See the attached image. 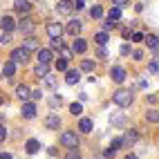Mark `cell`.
<instances>
[{
  "mask_svg": "<svg viewBox=\"0 0 159 159\" xmlns=\"http://www.w3.org/2000/svg\"><path fill=\"white\" fill-rule=\"evenodd\" d=\"M132 92L130 90H116L114 94H112V101H114V105H119V108H128V105L132 103Z\"/></svg>",
  "mask_w": 159,
  "mask_h": 159,
  "instance_id": "6da1fadb",
  "label": "cell"
},
{
  "mask_svg": "<svg viewBox=\"0 0 159 159\" xmlns=\"http://www.w3.org/2000/svg\"><path fill=\"white\" fill-rule=\"evenodd\" d=\"M61 146H65V148H79V134L72 132V130H65L61 134Z\"/></svg>",
  "mask_w": 159,
  "mask_h": 159,
  "instance_id": "7a4b0ae2",
  "label": "cell"
},
{
  "mask_svg": "<svg viewBox=\"0 0 159 159\" xmlns=\"http://www.w3.org/2000/svg\"><path fill=\"white\" fill-rule=\"evenodd\" d=\"M11 61L16 63V65H25V63L29 61V49L27 47H16L11 52Z\"/></svg>",
  "mask_w": 159,
  "mask_h": 159,
  "instance_id": "3957f363",
  "label": "cell"
},
{
  "mask_svg": "<svg viewBox=\"0 0 159 159\" xmlns=\"http://www.w3.org/2000/svg\"><path fill=\"white\" fill-rule=\"evenodd\" d=\"M56 11L61 16H70L74 11V2H72V0H58V2H56Z\"/></svg>",
  "mask_w": 159,
  "mask_h": 159,
  "instance_id": "277c9868",
  "label": "cell"
},
{
  "mask_svg": "<svg viewBox=\"0 0 159 159\" xmlns=\"http://www.w3.org/2000/svg\"><path fill=\"white\" fill-rule=\"evenodd\" d=\"M18 29H20V34L31 36V34H34V29H36V25H34V20H31V18H23V20H20V25H18Z\"/></svg>",
  "mask_w": 159,
  "mask_h": 159,
  "instance_id": "5b68a950",
  "label": "cell"
},
{
  "mask_svg": "<svg viewBox=\"0 0 159 159\" xmlns=\"http://www.w3.org/2000/svg\"><path fill=\"white\" fill-rule=\"evenodd\" d=\"M45 128H47V130H58V128H61V116H58L56 112H52V114L45 116Z\"/></svg>",
  "mask_w": 159,
  "mask_h": 159,
  "instance_id": "8992f818",
  "label": "cell"
},
{
  "mask_svg": "<svg viewBox=\"0 0 159 159\" xmlns=\"http://www.w3.org/2000/svg\"><path fill=\"white\" fill-rule=\"evenodd\" d=\"M123 146V139L121 137H116V139H112V143L108 146V150H105V159H112L114 155H116V150Z\"/></svg>",
  "mask_w": 159,
  "mask_h": 159,
  "instance_id": "52a82bcc",
  "label": "cell"
},
{
  "mask_svg": "<svg viewBox=\"0 0 159 159\" xmlns=\"http://www.w3.org/2000/svg\"><path fill=\"white\" fill-rule=\"evenodd\" d=\"M110 79H112L114 83H119V85H121V83L125 81V70H123L121 65H116V67H112V70H110Z\"/></svg>",
  "mask_w": 159,
  "mask_h": 159,
  "instance_id": "ba28073f",
  "label": "cell"
},
{
  "mask_svg": "<svg viewBox=\"0 0 159 159\" xmlns=\"http://www.w3.org/2000/svg\"><path fill=\"white\" fill-rule=\"evenodd\" d=\"M81 81V72L79 70H65V83L67 85H76Z\"/></svg>",
  "mask_w": 159,
  "mask_h": 159,
  "instance_id": "9c48e42d",
  "label": "cell"
},
{
  "mask_svg": "<svg viewBox=\"0 0 159 159\" xmlns=\"http://www.w3.org/2000/svg\"><path fill=\"white\" fill-rule=\"evenodd\" d=\"M61 34H63L61 23H47V36L49 38H61Z\"/></svg>",
  "mask_w": 159,
  "mask_h": 159,
  "instance_id": "30bf717a",
  "label": "cell"
},
{
  "mask_svg": "<svg viewBox=\"0 0 159 159\" xmlns=\"http://www.w3.org/2000/svg\"><path fill=\"white\" fill-rule=\"evenodd\" d=\"M72 52L74 54H85L88 52V43H85V38H76L72 43Z\"/></svg>",
  "mask_w": 159,
  "mask_h": 159,
  "instance_id": "8fae6325",
  "label": "cell"
},
{
  "mask_svg": "<svg viewBox=\"0 0 159 159\" xmlns=\"http://www.w3.org/2000/svg\"><path fill=\"white\" fill-rule=\"evenodd\" d=\"M81 29H83V23H81V20H72V23L65 27V31H67L70 36H79Z\"/></svg>",
  "mask_w": 159,
  "mask_h": 159,
  "instance_id": "7c38bea8",
  "label": "cell"
},
{
  "mask_svg": "<svg viewBox=\"0 0 159 159\" xmlns=\"http://www.w3.org/2000/svg\"><path fill=\"white\" fill-rule=\"evenodd\" d=\"M14 9L18 14H29L31 5H29V0H14Z\"/></svg>",
  "mask_w": 159,
  "mask_h": 159,
  "instance_id": "4fadbf2b",
  "label": "cell"
},
{
  "mask_svg": "<svg viewBox=\"0 0 159 159\" xmlns=\"http://www.w3.org/2000/svg\"><path fill=\"white\" fill-rule=\"evenodd\" d=\"M0 27H2V31H14L16 20H14L11 16H2V20H0Z\"/></svg>",
  "mask_w": 159,
  "mask_h": 159,
  "instance_id": "5bb4252c",
  "label": "cell"
},
{
  "mask_svg": "<svg viewBox=\"0 0 159 159\" xmlns=\"http://www.w3.org/2000/svg\"><path fill=\"white\" fill-rule=\"evenodd\" d=\"M123 146H132V143H137V139H139V134H137V130H128L123 137Z\"/></svg>",
  "mask_w": 159,
  "mask_h": 159,
  "instance_id": "9a60e30c",
  "label": "cell"
},
{
  "mask_svg": "<svg viewBox=\"0 0 159 159\" xmlns=\"http://www.w3.org/2000/svg\"><path fill=\"white\" fill-rule=\"evenodd\" d=\"M38 63H47V65H49V63H52V58H54V54H52V49H38Z\"/></svg>",
  "mask_w": 159,
  "mask_h": 159,
  "instance_id": "2e32d148",
  "label": "cell"
},
{
  "mask_svg": "<svg viewBox=\"0 0 159 159\" xmlns=\"http://www.w3.org/2000/svg\"><path fill=\"white\" fill-rule=\"evenodd\" d=\"M34 74H36L38 79H45L47 74H49V65H47V63H38V65L34 67Z\"/></svg>",
  "mask_w": 159,
  "mask_h": 159,
  "instance_id": "e0dca14e",
  "label": "cell"
},
{
  "mask_svg": "<svg viewBox=\"0 0 159 159\" xmlns=\"http://www.w3.org/2000/svg\"><path fill=\"white\" fill-rule=\"evenodd\" d=\"M143 40H146V45L150 47L152 52H159V38H157V36H152V34H148V36H143Z\"/></svg>",
  "mask_w": 159,
  "mask_h": 159,
  "instance_id": "ac0fdd59",
  "label": "cell"
},
{
  "mask_svg": "<svg viewBox=\"0 0 159 159\" xmlns=\"http://www.w3.org/2000/svg\"><path fill=\"white\" fill-rule=\"evenodd\" d=\"M23 116H25V119H34V116H36V105L34 103H25L23 105Z\"/></svg>",
  "mask_w": 159,
  "mask_h": 159,
  "instance_id": "d6986e66",
  "label": "cell"
},
{
  "mask_svg": "<svg viewBox=\"0 0 159 159\" xmlns=\"http://www.w3.org/2000/svg\"><path fill=\"white\" fill-rule=\"evenodd\" d=\"M29 94H31V90H29L27 85H18V88H16V97H18L20 101H27Z\"/></svg>",
  "mask_w": 159,
  "mask_h": 159,
  "instance_id": "ffe728a7",
  "label": "cell"
},
{
  "mask_svg": "<svg viewBox=\"0 0 159 159\" xmlns=\"http://www.w3.org/2000/svg\"><path fill=\"white\" fill-rule=\"evenodd\" d=\"M2 74H5L7 79H11L14 74H16V63H14V61H7L5 67H2Z\"/></svg>",
  "mask_w": 159,
  "mask_h": 159,
  "instance_id": "44dd1931",
  "label": "cell"
},
{
  "mask_svg": "<svg viewBox=\"0 0 159 159\" xmlns=\"http://www.w3.org/2000/svg\"><path fill=\"white\" fill-rule=\"evenodd\" d=\"M25 150H27L29 155H36V152L40 150V143H38L36 139H29V141L25 143Z\"/></svg>",
  "mask_w": 159,
  "mask_h": 159,
  "instance_id": "7402d4cb",
  "label": "cell"
},
{
  "mask_svg": "<svg viewBox=\"0 0 159 159\" xmlns=\"http://www.w3.org/2000/svg\"><path fill=\"white\" fill-rule=\"evenodd\" d=\"M79 130L85 132V134L92 132V119H81V121H79Z\"/></svg>",
  "mask_w": 159,
  "mask_h": 159,
  "instance_id": "603a6c76",
  "label": "cell"
},
{
  "mask_svg": "<svg viewBox=\"0 0 159 159\" xmlns=\"http://www.w3.org/2000/svg\"><path fill=\"white\" fill-rule=\"evenodd\" d=\"M148 72L152 74V76H159V56H155L150 61V65H148Z\"/></svg>",
  "mask_w": 159,
  "mask_h": 159,
  "instance_id": "cb8c5ba5",
  "label": "cell"
},
{
  "mask_svg": "<svg viewBox=\"0 0 159 159\" xmlns=\"http://www.w3.org/2000/svg\"><path fill=\"white\" fill-rule=\"evenodd\" d=\"M146 121L148 123H159V112L157 110H148L146 112Z\"/></svg>",
  "mask_w": 159,
  "mask_h": 159,
  "instance_id": "d4e9b609",
  "label": "cell"
},
{
  "mask_svg": "<svg viewBox=\"0 0 159 159\" xmlns=\"http://www.w3.org/2000/svg\"><path fill=\"white\" fill-rule=\"evenodd\" d=\"M90 16H92L94 20H99V18L103 16V7H101V5H94V7L90 9Z\"/></svg>",
  "mask_w": 159,
  "mask_h": 159,
  "instance_id": "484cf974",
  "label": "cell"
},
{
  "mask_svg": "<svg viewBox=\"0 0 159 159\" xmlns=\"http://www.w3.org/2000/svg\"><path fill=\"white\" fill-rule=\"evenodd\" d=\"M94 40H97L99 45H105V43L110 40V36H108V31H99V34L94 36Z\"/></svg>",
  "mask_w": 159,
  "mask_h": 159,
  "instance_id": "4316f807",
  "label": "cell"
},
{
  "mask_svg": "<svg viewBox=\"0 0 159 159\" xmlns=\"http://www.w3.org/2000/svg\"><path fill=\"white\" fill-rule=\"evenodd\" d=\"M108 18H110V20H114V23H116V20L121 18V9H119V7H112L110 11H108Z\"/></svg>",
  "mask_w": 159,
  "mask_h": 159,
  "instance_id": "83f0119b",
  "label": "cell"
},
{
  "mask_svg": "<svg viewBox=\"0 0 159 159\" xmlns=\"http://www.w3.org/2000/svg\"><path fill=\"white\" fill-rule=\"evenodd\" d=\"M65 159H81L79 148H67V155H65Z\"/></svg>",
  "mask_w": 159,
  "mask_h": 159,
  "instance_id": "f1b7e54d",
  "label": "cell"
},
{
  "mask_svg": "<svg viewBox=\"0 0 159 159\" xmlns=\"http://www.w3.org/2000/svg\"><path fill=\"white\" fill-rule=\"evenodd\" d=\"M25 47H27V49H36V47H38V40H36L34 36H27V40H25Z\"/></svg>",
  "mask_w": 159,
  "mask_h": 159,
  "instance_id": "f546056e",
  "label": "cell"
},
{
  "mask_svg": "<svg viewBox=\"0 0 159 159\" xmlns=\"http://www.w3.org/2000/svg\"><path fill=\"white\" fill-rule=\"evenodd\" d=\"M70 112H72L74 116H81V112H83V105H81V103H72V105H70Z\"/></svg>",
  "mask_w": 159,
  "mask_h": 159,
  "instance_id": "4dcf8cb0",
  "label": "cell"
},
{
  "mask_svg": "<svg viewBox=\"0 0 159 159\" xmlns=\"http://www.w3.org/2000/svg\"><path fill=\"white\" fill-rule=\"evenodd\" d=\"M81 70H83V72H92V70H94V63H92L90 58H85V61L81 63Z\"/></svg>",
  "mask_w": 159,
  "mask_h": 159,
  "instance_id": "1f68e13d",
  "label": "cell"
},
{
  "mask_svg": "<svg viewBox=\"0 0 159 159\" xmlns=\"http://www.w3.org/2000/svg\"><path fill=\"white\" fill-rule=\"evenodd\" d=\"M45 88H52V90H54V88H56V76H49V74H47V76H45Z\"/></svg>",
  "mask_w": 159,
  "mask_h": 159,
  "instance_id": "d6a6232c",
  "label": "cell"
},
{
  "mask_svg": "<svg viewBox=\"0 0 159 159\" xmlns=\"http://www.w3.org/2000/svg\"><path fill=\"white\" fill-rule=\"evenodd\" d=\"M11 43V34L9 31H2V36H0V45H9Z\"/></svg>",
  "mask_w": 159,
  "mask_h": 159,
  "instance_id": "836d02e7",
  "label": "cell"
},
{
  "mask_svg": "<svg viewBox=\"0 0 159 159\" xmlns=\"http://www.w3.org/2000/svg\"><path fill=\"white\" fill-rule=\"evenodd\" d=\"M72 54H74L72 49H67V47H61V58H65V61H70V58H72Z\"/></svg>",
  "mask_w": 159,
  "mask_h": 159,
  "instance_id": "e575fe53",
  "label": "cell"
},
{
  "mask_svg": "<svg viewBox=\"0 0 159 159\" xmlns=\"http://www.w3.org/2000/svg\"><path fill=\"white\" fill-rule=\"evenodd\" d=\"M67 63H70V61H65V58L56 61V70H58V72H65V70H67Z\"/></svg>",
  "mask_w": 159,
  "mask_h": 159,
  "instance_id": "d590c367",
  "label": "cell"
},
{
  "mask_svg": "<svg viewBox=\"0 0 159 159\" xmlns=\"http://www.w3.org/2000/svg\"><path fill=\"white\" fill-rule=\"evenodd\" d=\"M114 27H116V23H114V20H110V18L103 23V31H110V29H114Z\"/></svg>",
  "mask_w": 159,
  "mask_h": 159,
  "instance_id": "8d00e7d4",
  "label": "cell"
},
{
  "mask_svg": "<svg viewBox=\"0 0 159 159\" xmlns=\"http://www.w3.org/2000/svg\"><path fill=\"white\" fill-rule=\"evenodd\" d=\"M112 5H114V7H119V9H123V7H128V5H130V0H112Z\"/></svg>",
  "mask_w": 159,
  "mask_h": 159,
  "instance_id": "74e56055",
  "label": "cell"
},
{
  "mask_svg": "<svg viewBox=\"0 0 159 159\" xmlns=\"http://www.w3.org/2000/svg\"><path fill=\"white\" fill-rule=\"evenodd\" d=\"M49 45H52V49H61V47H63V40H61V38H52Z\"/></svg>",
  "mask_w": 159,
  "mask_h": 159,
  "instance_id": "f35d334b",
  "label": "cell"
},
{
  "mask_svg": "<svg viewBox=\"0 0 159 159\" xmlns=\"http://www.w3.org/2000/svg\"><path fill=\"white\" fill-rule=\"evenodd\" d=\"M61 103H63V99L58 97V94H56V97H52V99H49V105H52V108H56V105H61Z\"/></svg>",
  "mask_w": 159,
  "mask_h": 159,
  "instance_id": "ab89813d",
  "label": "cell"
},
{
  "mask_svg": "<svg viewBox=\"0 0 159 159\" xmlns=\"http://www.w3.org/2000/svg\"><path fill=\"white\" fill-rule=\"evenodd\" d=\"M97 56H99V58H108V49H105V47L101 45V47L97 49Z\"/></svg>",
  "mask_w": 159,
  "mask_h": 159,
  "instance_id": "60d3db41",
  "label": "cell"
},
{
  "mask_svg": "<svg viewBox=\"0 0 159 159\" xmlns=\"http://www.w3.org/2000/svg\"><path fill=\"white\" fill-rule=\"evenodd\" d=\"M128 54H130V45L123 43V45H121V56H128Z\"/></svg>",
  "mask_w": 159,
  "mask_h": 159,
  "instance_id": "b9f144b4",
  "label": "cell"
},
{
  "mask_svg": "<svg viewBox=\"0 0 159 159\" xmlns=\"http://www.w3.org/2000/svg\"><path fill=\"white\" fill-rule=\"evenodd\" d=\"M110 121H112L114 125H119V123H123V114H119V116H110Z\"/></svg>",
  "mask_w": 159,
  "mask_h": 159,
  "instance_id": "7bdbcfd3",
  "label": "cell"
},
{
  "mask_svg": "<svg viewBox=\"0 0 159 159\" xmlns=\"http://www.w3.org/2000/svg\"><path fill=\"white\" fill-rule=\"evenodd\" d=\"M29 97H31V99H34V101H38L40 97H43V92H40V90H34V92H31V94H29Z\"/></svg>",
  "mask_w": 159,
  "mask_h": 159,
  "instance_id": "ee69618b",
  "label": "cell"
},
{
  "mask_svg": "<svg viewBox=\"0 0 159 159\" xmlns=\"http://www.w3.org/2000/svg\"><path fill=\"white\" fill-rule=\"evenodd\" d=\"M132 40H134V43H141V40H143V34H139V31H134V34H132Z\"/></svg>",
  "mask_w": 159,
  "mask_h": 159,
  "instance_id": "f6af8a7d",
  "label": "cell"
},
{
  "mask_svg": "<svg viewBox=\"0 0 159 159\" xmlns=\"http://www.w3.org/2000/svg\"><path fill=\"white\" fill-rule=\"evenodd\" d=\"M85 7V0H74V9H83Z\"/></svg>",
  "mask_w": 159,
  "mask_h": 159,
  "instance_id": "bcb514c9",
  "label": "cell"
},
{
  "mask_svg": "<svg viewBox=\"0 0 159 159\" xmlns=\"http://www.w3.org/2000/svg\"><path fill=\"white\" fill-rule=\"evenodd\" d=\"M5 139H7V128L0 125V141H5Z\"/></svg>",
  "mask_w": 159,
  "mask_h": 159,
  "instance_id": "7dc6e473",
  "label": "cell"
},
{
  "mask_svg": "<svg viewBox=\"0 0 159 159\" xmlns=\"http://www.w3.org/2000/svg\"><path fill=\"white\" fill-rule=\"evenodd\" d=\"M132 56H134V61H141V58H143V52H141V49H137Z\"/></svg>",
  "mask_w": 159,
  "mask_h": 159,
  "instance_id": "c3c4849f",
  "label": "cell"
},
{
  "mask_svg": "<svg viewBox=\"0 0 159 159\" xmlns=\"http://www.w3.org/2000/svg\"><path fill=\"white\" fill-rule=\"evenodd\" d=\"M0 159H14V157L9 155V152H2V155H0Z\"/></svg>",
  "mask_w": 159,
  "mask_h": 159,
  "instance_id": "681fc988",
  "label": "cell"
},
{
  "mask_svg": "<svg viewBox=\"0 0 159 159\" xmlns=\"http://www.w3.org/2000/svg\"><path fill=\"white\" fill-rule=\"evenodd\" d=\"M125 159H139V157H137V155H128V157H125Z\"/></svg>",
  "mask_w": 159,
  "mask_h": 159,
  "instance_id": "f907efd6",
  "label": "cell"
},
{
  "mask_svg": "<svg viewBox=\"0 0 159 159\" xmlns=\"http://www.w3.org/2000/svg\"><path fill=\"white\" fill-rule=\"evenodd\" d=\"M157 38H159V36H157Z\"/></svg>",
  "mask_w": 159,
  "mask_h": 159,
  "instance_id": "816d5d0a",
  "label": "cell"
}]
</instances>
